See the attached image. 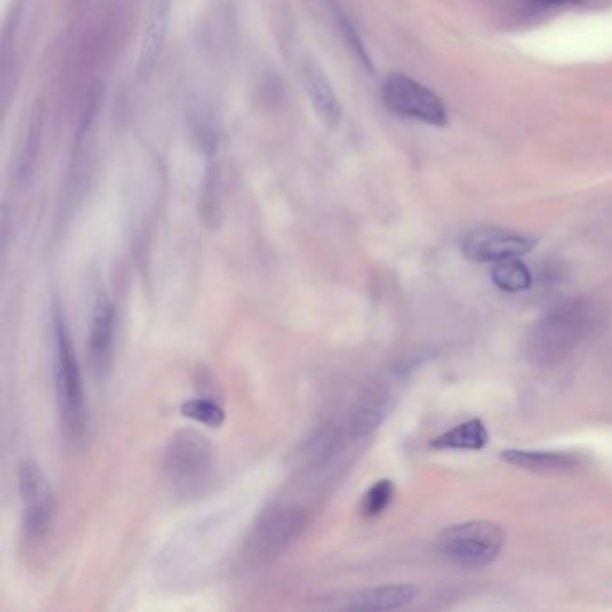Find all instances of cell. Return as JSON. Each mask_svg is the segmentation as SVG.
I'll return each instance as SVG.
<instances>
[{
    "label": "cell",
    "mask_w": 612,
    "mask_h": 612,
    "mask_svg": "<svg viewBox=\"0 0 612 612\" xmlns=\"http://www.w3.org/2000/svg\"><path fill=\"white\" fill-rule=\"evenodd\" d=\"M604 324V311L591 300H571L535 324L526 356L537 367L559 365Z\"/></svg>",
    "instance_id": "cell-1"
},
{
    "label": "cell",
    "mask_w": 612,
    "mask_h": 612,
    "mask_svg": "<svg viewBox=\"0 0 612 612\" xmlns=\"http://www.w3.org/2000/svg\"><path fill=\"white\" fill-rule=\"evenodd\" d=\"M53 311L54 385L63 435L70 442H81L88 424L81 368L60 304H54Z\"/></svg>",
    "instance_id": "cell-2"
},
{
    "label": "cell",
    "mask_w": 612,
    "mask_h": 612,
    "mask_svg": "<svg viewBox=\"0 0 612 612\" xmlns=\"http://www.w3.org/2000/svg\"><path fill=\"white\" fill-rule=\"evenodd\" d=\"M214 467V449L209 438L196 429H182L167 442L162 473L176 490L198 489Z\"/></svg>",
    "instance_id": "cell-3"
},
{
    "label": "cell",
    "mask_w": 612,
    "mask_h": 612,
    "mask_svg": "<svg viewBox=\"0 0 612 612\" xmlns=\"http://www.w3.org/2000/svg\"><path fill=\"white\" fill-rule=\"evenodd\" d=\"M503 543L501 526L490 521H469L444 530L438 537V551L460 568H485L496 560Z\"/></svg>",
    "instance_id": "cell-4"
},
{
    "label": "cell",
    "mask_w": 612,
    "mask_h": 612,
    "mask_svg": "<svg viewBox=\"0 0 612 612\" xmlns=\"http://www.w3.org/2000/svg\"><path fill=\"white\" fill-rule=\"evenodd\" d=\"M307 526V510L298 503H279L263 512L250 534V551L257 559L270 560L297 543Z\"/></svg>",
    "instance_id": "cell-5"
},
{
    "label": "cell",
    "mask_w": 612,
    "mask_h": 612,
    "mask_svg": "<svg viewBox=\"0 0 612 612\" xmlns=\"http://www.w3.org/2000/svg\"><path fill=\"white\" fill-rule=\"evenodd\" d=\"M385 105L401 117L415 119L431 126H446L447 110L444 101L419 81L406 74H390L383 85Z\"/></svg>",
    "instance_id": "cell-6"
},
{
    "label": "cell",
    "mask_w": 612,
    "mask_h": 612,
    "mask_svg": "<svg viewBox=\"0 0 612 612\" xmlns=\"http://www.w3.org/2000/svg\"><path fill=\"white\" fill-rule=\"evenodd\" d=\"M18 494L24 507V530L27 539L40 541L45 537L54 514V494L42 467L26 458L18 464Z\"/></svg>",
    "instance_id": "cell-7"
},
{
    "label": "cell",
    "mask_w": 612,
    "mask_h": 612,
    "mask_svg": "<svg viewBox=\"0 0 612 612\" xmlns=\"http://www.w3.org/2000/svg\"><path fill=\"white\" fill-rule=\"evenodd\" d=\"M537 239L503 228H480L464 239V254L474 263H501L530 254Z\"/></svg>",
    "instance_id": "cell-8"
},
{
    "label": "cell",
    "mask_w": 612,
    "mask_h": 612,
    "mask_svg": "<svg viewBox=\"0 0 612 612\" xmlns=\"http://www.w3.org/2000/svg\"><path fill=\"white\" fill-rule=\"evenodd\" d=\"M171 11H173V0H149L146 22L140 36L139 56H137L139 78L149 76L162 58L166 47L167 29L171 22Z\"/></svg>",
    "instance_id": "cell-9"
},
{
    "label": "cell",
    "mask_w": 612,
    "mask_h": 612,
    "mask_svg": "<svg viewBox=\"0 0 612 612\" xmlns=\"http://www.w3.org/2000/svg\"><path fill=\"white\" fill-rule=\"evenodd\" d=\"M300 79L306 90L307 99L320 123L327 128H336L341 121L340 97L334 90L331 79L327 78L322 65L315 58L300 62Z\"/></svg>",
    "instance_id": "cell-10"
},
{
    "label": "cell",
    "mask_w": 612,
    "mask_h": 612,
    "mask_svg": "<svg viewBox=\"0 0 612 612\" xmlns=\"http://www.w3.org/2000/svg\"><path fill=\"white\" fill-rule=\"evenodd\" d=\"M115 307L110 297L99 295L92 309L88 331V358L97 377L105 376L112 361L114 347Z\"/></svg>",
    "instance_id": "cell-11"
},
{
    "label": "cell",
    "mask_w": 612,
    "mask_h": 612,
    "mask_svg": "<svg viewBox=\"0 0 612 612\" xmlns=\"http://www.w3.org/2000/svg\"><path fill=\"white\" fill-rule=\"evenodd\" d=\"M417 595L419 591L406 584L370 587L345 596L336 607L345 611H394L410 605Z\"/></svg>",
    "instance_id": "cell-12"
},
{
    "label": "cell",
    "mask_w": 612,
    "mask_h": 612,
    "mask_svg": "<svg viewBox=\"0 0 612 612\" xmlns=\"http://www.w3.org/2000/svg\"><path fill=\"white\" fill-rule=\"evenodd\" d=\"M388 413V394L381 388L370 390L361 397L358 406L352 411L350 417V435L354 438H363L370 435L379 424L385 420Z\"/></svg>",
    "instance_id": "cell-13"
},
{
    "label": "cell",
    "mask_w": 612,
    "mask_h": 612,
    "mask_svg": "<svg viewBox=\"0 0 612 612\" xmlns=\"http://www.w3.org/2000/svg\"><path fill=\"white\" fill-rule=\"evenodd\" d=\"M501 458L510 465H516L534 473H555L568 471L578 464L577 458L568 453H550V451H503Z\"/></svg>",
    "instance_id": "cell-14"
},
{
    "label": "cell",
    "mask_w": 612,
    "mask_h": 612,
    "mask_svg": "<svg viewBox=\"0 0 612 612\" xmlns=\"http://www.w3.org/2000/svg\"><path fill=\"white\" fill-rule=\"evenodd\" d=\"M489 433L480 419L467 420L464 424L449 429L435 438L431 446L435 449H456V451H480L487 446Z\"/></svg>",
    "instance_id": "cell-15"
},
{
    "label": "cell",
    "mask_w": 612,
    "mask_h": 612,
    "mask_svg": "<svg viewBox=\"0 0 612 612\" xmlns=\"http://www.w3.org/2000/svg\"><path fill=\"white\" fill-rule=\"evenodd\" d=\"M492 280L507 293H521L532 286V273L517 259H507L496 263L492 270Z\"/></svg>",
    "instance_id": "cell-16"
},
{
    "label": "cell",
    "mask_w": 612,
    "mask_h": 612,
    "mask_svg": "<svg viewBox=\"0 0 612 612\" xmlns=\"http://www.w3.org/2000/svg\"><path fill=\"white\" fill-rule=\"evenodd\" d=\"M182 415L187 419L196 420L200 424H205L209 428H219L223 422H225V411L219 406V404L210 401V399H193V401H187L182 406Z\"/></svg>",
    "instance_id": "cell-17"
},
{
    "label": "cell",
    "mask_w": 612,
    "mask_h": 612,
    "mask_svg": "<svg viewBox=\"0 0 612 612\" xmlns=\"http://www.w3.org/2000/svg\"><path fill=\"white\" fill-rule=\"evenodd\" d=\"M395 489L394 483L390 480H381L374 483L368 489L363 503H361V512L365 517L381 516L386 508L390 507L392 499H394Z\"/></svg>",
    "instance_id": "cell-18"
},
{
    "label": "cell",
    "mask_w": 612,
    "mask_h": 612,
    "mask_svg": "<svg viewBox=\"0 0 612 612\" xmlns=\"http://www.w3.org/2000/svg\"><path fill=\"white\" fill-rule=\"evenodd\" d=\"M333 15L334 20H336V26L340 29V35L341 38H343V42L349 45L350 51L356 54V58H358L359 62L370 69V67H372L370 56H368L367 49H365V45L361 42V36L358 35V31H356L354 24H352L349 17L343 13V9H341L340 6H336V4H333Z\"/></svg>",
    "instance_id": "cell-19"
},
{
    "label": "cell",
    "mask_w": 612,
    "mask_h": 612,
    "mask_svg": "<svg viewBox=\"0 0 612 612\" xmlns=\"http://www.w3.org/2000/svg\"><path fill=\"white\" fill-rule=\"evenodd\" d=\"M578 0H534L535 6L539 8H559L566 4H577Z\"/></svg>",
    "instance_id": "cell-20"
}]
</instances>
